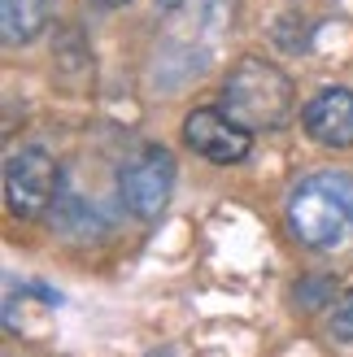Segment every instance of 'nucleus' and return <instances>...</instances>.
Returning <instances> with one entry per match:
<instances>
[{"label":"nucleus","mask_w":353,"mask_h":357,"mask_svg":"<svg viewBox=\"0 0 353 357\" xmlns=\"http://www.w3.org/2000/svg\"><path fill=\"white\" fill-rule=\"evenodd\" d=\"M61 178H57V162L44 149H22L5 162V201L13 218H40L52 205Z\"/></svg>","instance_id":"4"},{"label":"nucleus","mask_w":353,"mask_h":357,"mask_svg":"<svg viewBox=\"0 0 353 357\" xmlns=\"http://www.w3.org/2000/svg\"><path fill=\"white\" fill-rule=\"evenodd\" d=\"M174 192V157L162 144L140 149L118 174V196L135 218H162Z\"/></svg>","instance_id":"3"},{"label":"nucleus","mask_w":353,"mask_h":357,"mask_svg":"<svg viewBox=\"0 0 353 357\" xmlns=\"http://www.w3.org/2000/svg\"><path fill=\"white\" fill-rule=\"evenodd\" d=\"M327 310H331V318H327L331 335H336V340H345V344H353V292H340Z\"/></svg>","instance_id":"8"},{"label":"nucleus","mask_w":353,"mask_h":357,"mask_svg":"<svg viewBox=\"0 0 353 357\" xmlns=\"http://www.w3.org/2000/svg\"><path fill=\"white\" fill-rule=\"evenodd\" d=\"M48 26V0H0L5 44H31Z\"/></svg>","instance_id":"7"},{"label":"nucleus","mask_w":353,"mask_h":357,"mask_svg":"<svg viewBox=\"0 0 353 357\" xmlns=\"http://www.w3.org/2000/svg\"><path fill=\"white\" fill-rule=\"evenodd\" d=\"M174 5H183V0H157V9H174Z\"/></svg>","instance_id":"9"},{"label":"nucleus","mask_w":353,"mask_h":357,"mask_svg":"<svg viewBox=\"0 0 353 357\" xmlns=\"http://www.w3.org/2000/svg\"><path fill=\"white\" fill-rule=\"evenodd\" d=\"M96 5H110L114 9V5H127V0H96Z\"/></svg>","instance_id":"10"},{"label":"nucleus","mask_w":353,"mask_h":357,"mask_svg":"<svg viewBox=\"0 0 353 357\" xmlns=\"http://www.w3.org/2000/svg\"><path fill=\"white\" fill-rule=\"evenodd\" d=\"M223 109L249 131H279L296 109L292 79L262 57H244L223 83Z\"/></svg>","instance_id":"2"},{"label":"nucleus","mask_w":353,"mask_h":357,"mask_svg":"<svg viewBox=\"0 0 353 357\" xmlns=\"http://www.w3.org/2000/svg\"><path fill=\"white\" fill-rule=\"evenodd\" d=\"M153 357H174V353H170V349H166V353H153Z\"/></svg>","instance_id":"11"},{"label":"nucleus","mask_w":353,"mask_h":357,"mask_svg":"<svg viewBox=\"0 0 353 357\" xmlns=\"http://www.w3.org/2000/svg\"><path fill=\"white\" fill-rule=\"evenodd\" d=\"M306 131L323 149H349L353 144V92L349 87H323L306 105Z\"/></svg>","instance_id":"6"},{"label":"nucleus","mask_w":353,"mask_h":357,"mask_svg":"<svg viewBox=\"0 0 353 357\" xmlns=\"http://www.w3.org/2000/svg\"><path fill=\"white\" fill-rule=\"evenodd\" d=\"M288 227L306 248H340L353 240V170H319L288 196Z\"/></svg>","instance_id":"1"},{"label":"nucleus","mask_w":353,"mask_h":357,"mask_svg":"<svg viewBox=\"0 0 353 357\" xmlns=\"http://www.w3.org/2000/svg\"><path fill=\"white\" fill-rule=\"evenodd\" d=\"M183 139L192 153L218 166H240L253 153V131L240 127L227 109H192L183 118Z\"/></svg>","instance_id":"5"}]
</instances>
